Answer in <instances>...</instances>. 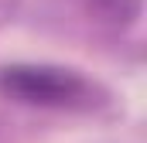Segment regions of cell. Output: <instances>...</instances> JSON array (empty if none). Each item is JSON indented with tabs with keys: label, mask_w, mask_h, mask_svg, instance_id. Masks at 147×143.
<instances>
[{
	"label": "cell",
	"mask_w": 147,
	"mask_h": 143,
	"mask_svg": "<svg viewBox=\"0 0 147 143\" xmlns=\"http://www.w3.org/2000/svg\"><path fill=\"white\" fill-rule=\"evenodd\" d=\"M89 10L99 14L103 21H113V24H127L137 17V0H89Z\"/></svg>",
	"instance_id": "obj_2"
},
{
	"label": "cell",
	"mask_w": 147,
	"mask_h": 143,
	"mask_svg": "<svg viewBox=\"0 0 147 143\" xmlns=\"http://www.w3.org/2000/svg\"><path fill=\"white\" fill-rule=\"evenodd\" d=\"M0 92L41 109H89L96 102V85L58 65H7L0 68Z\"/></svg>",
	"instance_id": "obj_1"
}]
</instances>
